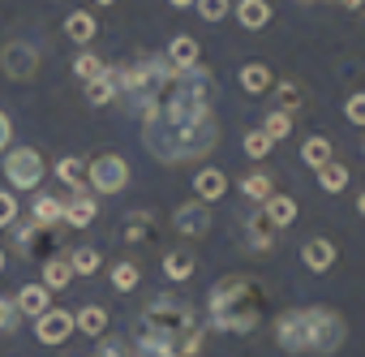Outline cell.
Masks as SVG:
<instances>
[{
  "label": "cell",
  "instance_id": "1",
  "mask_svg": "<svg viewBox=\"0 0 365 357\" xmlns=\"http://www.w3.org/2000/svg\"><path fill=\"white\" fill-rule=\"evenodd\" d=\"M142 146L176 168L207 159L220 146V121H215V74L207 65H194L176 74L163 91V99L142 112Z\"/></svg>",
  "mask_w": 365,
  "mask_h": 357
},
{
  "label": "cell",
  "instance_id": "2",
  "mask_svg": "<svg viewBox=\"0 0 365 357\" xmlns=\"http://www.w3.org/2000/svg\"><path fill=\"white\" fill-rule=\"evenodd\" d=\"M133 344L146 357H198L202 353V327L194 318V306L172 288L155 293L133 323Z\"/></svg>",
  "mask_w": 365,
  "mask_h": 357
},
{
  "label": "cell",
  "instance_id": "3",
  "mask_svg": "<svg viewBox=\"0 0 365 357\" xmlns=\"http://www.w3.org/2000/svg\"><path fill=\"white\" fill-rule=\"evenodd\" d=\"M344 336V314L331 306H301L275 318V344L292 357H331L339 353Z\"/></svg>",
  "mask_w": 365,
  "mask_h": 357
},
{
  "label": "cell",
  "instance_id": "4",
  "mask_svg": "<svg viewBox=\"0 0 365 357\" xmlns=\"http://www.w3.org/2000/svg\"><path fill=\"white\" fill-rule=\"evenodd\" d=\"M262 310H267V288L254 280V276H220L207 293V314L220 331H232V336H250L258 323H262Z\"/></svg>",
  "mask_w": 365,
  "mask_h": 357
},
{
  "label": "cell",
  "instance_id": "5",
  "mask_svg": "<svg viewBox=\"0 0 365 357\" xmlns=\"http://www.w3.org/2000/svg\"><path fill=\"white\" fill-rule=\"evenodd\" d=\"M86 181H91V190H99V194H120V190L129 186V164H125L120 155H95V159L86 164Z\"/></svg>",
  "mask_w": 365,
  "mask_h": 357
},
{
  "label": "cell",
  "instance_id": "6",
  "mask_svg": "<svg viewBox=\"0 0 365 357\" xmlns=\"http://www.w3.org/2000/svg\"><path fill=\"white\" fill-rule=\"evenodd\" d=\"M0 74H5L9 82H35L39 78V48L14 39L0 48Z\"/></svg>",
  "mask_w": 365,
  "mask_h": 357
},
{
  "label": "cell",
  "instance_id": "7",
  "mask_svg": "<svg viewBox=\"0 0 365 357\" xmlns=\"http://www.w3.org/2000/svg\"><path fill=\"white\" fill-rule=\"evenodd\" d=\"M5 176H9V186H18V190H35L43 181V155L31 151V146L5 151Z\"/></svg>",
  "mask_w": 365,
  "mask_h": 357
},
{
  "label": "cell",
  "instance_id": "8",
  "mask_svg": "<svg viewBox=\"0 0 365 357\" xmlns=\"http://www.w3.org/2000/svg\"><path fill=\"white\" fill-rule=\"evenodd\" d=\"M172 228L180 237H207L211 233V211L207 203H185V207H176L172 211Z\"/></svg>",
  "mask_w": 365,
  "mask_h": 357
},
{
  "label": "cell",
  "instance_id": "9",
  "mask_svg": "<svg viewBox=\"0 0 365 357\" xmlns=\"http://www.w3.org/2000/svg\"><path fill=\"white\" fill-rule=\"evenodd\" d=\"M35 336H39V344H65L73 336V314L69 310H43L35 318Z\"/></svg>",
  "mask_w": 365,
  "mask_h": 357
},
{
  "label": "cell",
  "instance_id": "10",
  "mask_svg": "<svg viewBox=\"0 0 365 357\" xmlns=\"http://www.w3.org/2000/svg\"><path fill=\"white\" fill-rule=\"evenodd\" d=\"M198 56H202V44L194 39V35H176L172 44H168V65H172V74H185V69H194L198 65Z\"/></svg>",
  "mask_w": 365,
  "mask_h": 357
},
{
  "label": "cell",
  "instance_id": "11",
  "mask_svg": "<svg viewBox=\"0 0 365 357\" xmlns=\"http://www.w3.org/2000/svg\"><path fill=\"white\" fill-rule=\"evenodd\" d=\"M194 194H198V203H220V198L228 194V176H224V168H198V176H194Z\"/></svg>",
  "mask_w": 365,
  "mask_h": 357
},
{
  "label": "cell",
  "instance_id": "12",
  "mask_svg": "<svg viewBox=\"0 0 365 357\" xmlns=\"http://www.w3.org/2000/svg\"><path fill=\"white\" fill-rule=\"evenodd\" d=\"M301 258H305L309 271H331L335 258H339V250H335V241H327V237H309V241L301 246Z\"/></svg>",
  "mask_w": 365,
  "mask_h": 357
},
{
  "label": "cell",
  "instance_id": "13",
  "mask_svg": "<svg viewBox=\"0 0 365 357\" xmlns=\"http://www.w3.org/2000/svg\"><path fill=\"white\" fill-rule=\"evenodd\" d=\"M262 220H267L271 228H288V224H297V198H288V194H271V198L262 203Z\"/></svg>",
  "mask_w": 365,
  "mask_h": 357
},
{
  "label": "cell",
  "instance_id": "14",
  "mask_svg": "<svg viewBox=\"0 0 365 357\" xmlns=\"http://www.w3.org/2000/svg\"><path fill=\"white\" fill-rule=\"evenodd\" d=\"M14 306H18V314H26V318H39L43 310H52V293H48L43 284H26V288H18Z\"/></svg>",
  "mask_w": 365,
  "mask_h": 357
},
{
  "label": "cell",
  "instance_id": "15",
  "mask_svg": "<svg viewBox=\"0 0 365 357\" xmlns=\"http://www.w3.org/2000/svg\"><path fill=\"white\" fill-rule=\"evenodd\" d=\"M237 82H241V91L245 95H267L271 86H275V74L267 69V65H241V74H237Z\"/></svg>",
  "mask_w": 365,
  "mask_h": 357
},
{
  "label": "cell",
  "instance_id": "16",
  "mask_svg": "<svg viewBox=\"0 0 365 357\" xmlns=\"http://www.w3.org/2000/svg\"><path fill=\"white\" fill-rule=\"evenodd\" d=\"M237 22L245 31H262V26H271V5H267V0H241V5H237Z\"/></svg>",
  "mask_w": 365,
  "mask_h": 357
},
{
  "label": "cell",
  "instance_id": "17",
  "mask_svg": "<svg viewBox=\"0 0 365 357\" xmlns=\"http://www.w3.org/2000/svg\"><path fill=\"white\" fill-rule=\"evenodd\" d=\"M95 31H99V22H95V14H86V9H82V14H69V18H65V35H69V39H73L78 48H86V44L95 39Z\"/></svg>",
  "mask_w": 365,
  "mask_h": 357
},
{
  "label": "cell",
  "instance_id": "18",
  "mask_svg": "<svg viewBox=\"0 0 365 357\" xmlns=\"http://www.w3.org/2000/svg\"><path fill=\"white\" fill-rule=\"evenodd\" d=\"M301 159H305L314 172H318L322 164H331V159H335V146H331V138H322V134L305 138V142H301Z\"/></svg>",
  "mask_w": 365,
  "mask_h": 357
},
{
  "label": "cell",
  "instance_id": "19",
  "mask_svg": "<svg viewBox=\"0 0 365 357\" xmlns=\"http://www.w3.org/2000/svg\"><path fill=\"white\" fill-rule=\"evenodd\" d=\"M31 220H35L39 228H48V233H52V228H56V224L65 220V203H61V198H48V194H43V198H35V207H31Z\"/></svg>",
  "mask_w": 365,
  "mask_h": 357
},
{
  "label": "cell",
  "instance_id": "20",
  "mask_svg": "<svg viewBox=\"0 0 365 357\" xmlns=\"http://www.w3.org/2000/svg\"><path fill=\"white\" fill-rule=\"evenodd\" d=\"M95 216H99V207H95V198H86V194H78L73 203H65V224H69V228H91Z\"/></svg>",
  "mask_w": 365,
  "mask_h": 357
},
{
  "label": "cell",
  "instance_id": "21",
  "mask_svg": "<svg viewBox=\"0 0 365 357\" xmlns=\"http://www.w3.org/2000/svg\"><path fill=\"white\" fill-rule=\"evenodd\" d=\"M73 331H82V336H103V331H108V310H103V306H82V310L73 314Z\"/></svg>",
  "mask_w": 365,
  "mask_h": 357
},
{
  "label": "cell",
  "instance_id": "22",
  "mask_svg": "<svg viewBox=\"0 0 365 357\" xmlns=\"http://www.w3.org/2000/svg\"><path fill=\"white\" fill-rule=\"evenodd\" d=\"M194 254H185V250H172V254H163V276L172 280V284H185L190 276H194Z\"/></svg>",
  "mask_w": 365,
  "mask_h": 357
},
{
  "label": "cell",
  "instance_id": "23",
  "mask_svg": "<svg viewBox=\"0 0 365 357\" xmlns=\"http://www.w3.org/2000/svg\"><path fill=\"white\" fill-rule=\"evenodd\" d=\"M318 190H322V194H344V190H348V168H344L339 159H331V164L318 168Z\"/></svg>",
  "mask_w": 365,
  "mask_h": 357
},
{
  "label": "cell",
  "instance_id": "24",
  "mask_svg": "<svg viewBox=\"0 0 365 357\" xmlns=\"http://www.w3.org/2000/svg\"><path fill=\"white\" fill-rule=\"evenodd\" d=\"M56 176L69 186V190H78V194H86V159H78V155H65L61 164H56Z\"/></svg>",
  "mask_w": 365,
  "mask_h": 357
},
{
  "label": "cell",
  "instance_id": "25",
  "mask_svg": "<svg viewBox=\"0 0 365 357\" xmlns=\"http://www.w3.org/2000/svg\"><path fill=\"white\" fill-rule=\"evenodd\" d=\"M241 233H245V246H250L254 254H271L275 237H271V224H267V220H245Z\"/></svg>",
  "mask_w": 365,
  "mask_h": 357
},
{
  "label": "cell",
  "instance_id": "26",
  "mask_svg": "<svg viewBox=\"0 0 365 357\" xmlns=\"http://www.w3.org/2000/svg\"><path fill=\"white\" fill-rule=\"evenodd\" d=\"M271 91H275V99H279V112H292V116H297V108L305 104V91H301L297 78H279Z\"/></svg>",
  "mask_w": 365,
  "mask_h": 357
},
{
  "label": "cell",
  "instance_id": "27",
  "mask_svg": "<svg viewBox=\"0 0 365 357\" xmlns=\"http://www.w3.org/2000/svg\"><path fill=\"white\" fill-rule=\"evenodd\" d=\"M292 125H297V116H292V112H279V108H271V112L262 116V134H267L271 142L292 138Z\"/></svg>",
  "mask_w": 365,
  "mask_h": 357
},
{
  "label": "cell",
  "instance_id": "28",
  "mask_svg": "<svg viewBox=\"0 0 365 357\" xmlns=\"http://www.w3.org/2000/svg\"><path fill=\"white\" fill-rule=\"evenodd\" d=\"M271 186H275V181H271L267 172H245V176H241V194H245L250 203H267V198L275 194Z\"/></svg>",
  "mask_w": 365,
  "mask_h": 357
},
{
  "label": "cell",
  "instance_id": "29",
  "mask_svg": "<svg viewBox=\"0 0 365 357\" xmlns=\"http://www.w3.org/2000/svg\"><path fill=\"white\" fill-rule=\"evenodd\" d=\"M116 99V86H112V69H103L95 82H86V104H95V108H108Z\"/></svg>",
  "mask_w": 365,
  "mask_h": 357
},
{
  "label": "cell",
  "instance_id": "30",
  "mask_svg": "<svg viewBox=\"0 0 365 357\" xmlns=\"http://www.w3.org/2000/svg\"><path fill=\"white\" fill-rule=\"evenodd\" d=\"M69 280H73V271H69V263H65V258H48V263H43V288H48V293L65 288Z\"/></svg>",
  "mask_w": 365,
  "mask_h": 357
},
{
  "label": "cell",
  "instance_id": "31",
  "mask_svg": "<svg viewBox=\"0 0 365 357\" xmlns=\"http://www.w3.org/2000/svg\"><path fill=\"white\" fill-rule=\"evenodd\" d=\"M65 263H69V271H73V276H95V271L103 267V258H99L95 250H69V258H65Z\"/></svg>",
  "mask_w": 365,
  "mask_h": 357
},
{
  "label": "cell",
  "instance_id": "32",
  "mask_svg": "<svg viewBox=\"0 0 365 357\" xmlns=\"http://www.w3.org/2000/svg\"><path fill=\"white\" fill-rule=\"evenodd\" d=\"M103 69H108V65H103V61H99L95 52H78V56H73V74H78L82 82H95V78H99Z\"/></svg>",
  "mask_w": 365,
  "mask_h": 357
},
{
  "label": "cell",
  "instance_id": "33",
  "mask_svg": "<svg viewBox=\"0 0 365 357\" xmlns=\"http://www.w3.org/2000/svg\"><path fill=\"white\" fill-rule=\"evenodd\" d=\"M138 280H142V276H138L133 263H116V267H112V288H116V293H133Z\"/></svg>",
  "mask_w": 365,
  "mask_h": 357
},
{
  "label": "cell",
  "instance_id": "34",
  "mask_svg": "<svg viewBox=\"0 0 365 357\" xmlns=\"http://www.w3.org/2000/svg\"><path fill=\"white\" fill-rule=\"evenodd\" d=\"M241 146H245V155H250V159H267V155H271V146H275V142H271V138H267V134H262V129H250V134H245V142H241Z\"/></svg>",
  "mask_w": 365,
  "mask_h": 357
},
{
  "label": "cell",
  "instance_id": "35",
  "mask_svg": "<svg viewBox=\"0 0 365 357\" xmlns=\"http://www.w3.org/2000/svg\"><path fill=\"white\" fill-rule=\"evenodd\" d=\"M202 22H224V14H232V0H194Z\"/></svg>",
  "mask_w": 365,
  "mask_h": 357
},
{
  "label": "cell",
  "instance_id": "36",
  "mask_svg": "<svg viewBox=\"0 0 365 357\" xmlns=\"http://www.w3.org/2000/svg\"><path fill=\"white\" fill-rule=\"evenodd\" d=\"M150 228H155V216H146V211H133V216H129V224H125V241H142Z\"/></svg>",
  "mask_w": 365,
  "mask_h": 357
},
{
  "label": "cell",
  "instance_id": "37",
  "mask_svg": "<svg viewBox=\"0 0 365 357\" xmlns=\"http://www.w3.org/2000/svg\"><path fill=\"white\" fill-rule=\"evenodd\" d=\"M43 233H48V228H39L35 220H26V224H18V228H14V246H22V250H35Z\"/></svg>",
  "mask_w": 365,
  "mask_h": 357
},
{
  "label": "cell",
  "instance_id": "38",
  "mask_svg": "<svg viewBox=\"0 0 365 357\" xmlns=\"http://www.w3.org/2000/svg\"><path fill=\"white\" fill-rule=\"evenodd\" d=\"M344 121H352V125H365V91L348 95V104H344Z\"/></svg>",
  "mask_w": 365,
  "mask_h": 357
},
{
  "label": "cell",
  "instance_id": "39",
  "mask_svg": "<svg viewBox=\"0 0 365 357\" xmlns=\"http://www.w3.org/2000/svg\"><path fill=\"white\" fill-rule=\"evenodd\" d=\"M18 327V306H14V297H0V336H9Z\"/></svg>",
  "mask_w": 365,
  "mask_h": 357
},
{
  "label": "cell",
  "instance_id": "40",
  "mask_svg": "<svg viewBox=\"0 0 365 357\" xmlns=\"http://www.w3.org/2000/svg\"><path fill=\"white\" fill-rule=\"evenodd\" d=\"M14 220H18V198L9 190H0V228H9Z\"/></svg>",
  "mask_w": 365,
  "mask_h": 357
},
{
  "label": "cell",
  "instance_id": "41",
  "mask_svg": "<svg viewBox=\"0 0 365 357\" xmlns=\"http://www.w3.org/2000/svg\"><path fill=\"white\" fill-rule=\"evenodd\" d=\"M95 357H125L120 336H99V353H95Z\"/></svg>",
  "mask_w": 365,
  "mask_h": 357
},
{
  "label": "cell",
  "instance_id": "42",
  "mask_svg": "<svg viewBox=\"0 0 365 357\" xmlns=\"http://www.w3.org/2000/svg\"><path fill=\"white\" fill-rule=\"evenodd\" d=\"M9 142H14V121H9L5 112H0V155L9 151Z\"/></svg>",
  "mask_w": 365,
  "mask_h": 357
},
{
  "label": "cell",
  "instance_id": "43",
  "mask_svg": "<svg viewBox=\"0 0 365 357\" xmlns=\"http://www.w3.org/2000/svg\"><path fill=\"white\" fill-rule=\"evenodd\" d=\"M335 5H339V9H352V14H356V9H365V0H335Z\"/></svg>",
  "mask_w": 365,
  "mask_h": 357
},
{
  "label": "cell",
  "instance_id": "44",
  "mask_svg": "<svg viewBox=\"0 0 365 357\" xmlns=\"http://www.w3.org/2000/svg\"><path fill=\"white\" fill-rule=\"evenodd\" d=\"M168 5H172V9H190V5H194V0H168Z\"/></svg>",
  "mask_w": 365,
  "mask_h": 357
},
{
  "label": "cell",
  "instance_id": "45",
  "mask_svg": "<svg viewBox=\"0 0 365 357\" xmlns=\"http://www.w3.org/2000/svg\"><path fill=\"white\" fill-rule=\"evenodd\" d=\"M356 216H365V194H361V198H356Z\"/></svg>",
  "mask_w": 365,
  "mask_h": 357
},
{
  "label": "cell",
  "instance_id": "46",
  "mask_svg": "<svg viewBox=\"0 0 365 357\" xmlns=\"http://www.w3.org/2000/svg\"><path fill=\"white\" fill-rule=\"evenodd\" d=\"M0 276H5V250H0Z\"/></svg>",
  "mask_w": 365,
  "mask_h": 357
},
{
  "label": "cell",
  "instance_id": "47",
  "mask_svg": "<svg viewBox=\"0 0 365 357\" xmlns=\"http://www.w3.org/2000/svg\"><path fill=\"white\" fill-rule=\"evenodd\" d=\"M95 5H116V0H95Z\"/></svg>",
  "mask_w": 365,
  "mask_h": 357
},
{
  "label": "cell",
  "instance_id": "48",
  "mask_svg": "<svg viewBox=\"0 0 365 357\" xmlns=\"http://www.w3.org/2000/svg\"><path fill=\"white\" fill-rule=\"evenodd\" d=\"M301 5H314V0H301Z\"/></svg>",
  "mask_w": 365,
  "mask_h": 357
},
{
  "label": "cell",
  "instance_id": "49",
  "mask_svg": "<svg viewBox=\"0 0 365 357\" xmlns=\"http://www.w3.org/2000/svg\"><path fill=\"white\" fill-rule=\"evenodd\" d=\"M361 151H365V146H361Z\"/></svg>",
  "mask_w": 365,
  "mask_h": 357
}]
</instances>
